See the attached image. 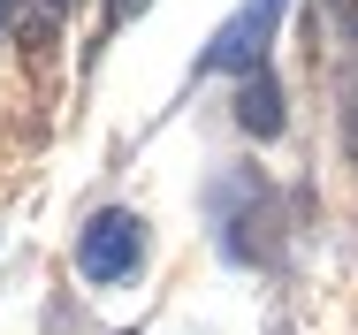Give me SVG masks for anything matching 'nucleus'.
<instances>
[{"label":"nucleus","mask_w":358,"mask_h":335,"mask_svg":"<svg viewBox=\"0 0 358 335\" xmlns=\"http://www.w3.org/2000/svg\"><path fill=\"white\" fill-rule=\"evenodd\" d=\"M282 8H289V0H244V8L214 31V46L199 54V69H206V76H236V69L252 76V69L267 62V38H275Z\"/></svg>","instance_id":"1"},{"label":"nucleus","mask_w":358,"mask_h":335,"mask_svg":"<svg viewBox=\"0 0 358 335\" xmlns=\"http://www.w3.org/2000/svg\"><path fill=\"white\" fill-rule=\"evenodd\" d=\"M138 259H145L138 213H92V221H84V236H76V267H84V282H122Z\"/></svg>","instance_id":"2"},{"label":"nucleus","mask_w":358,"mask_h":335,"mask_svg":"<svg viewBox=\"0 0 358 335\" xmlns=\"http://www.w3.org/2000/svg\"><path fill=\"white\" fill-rule=\"evenodd\" d=\"M236 122H244L252 137H275V130H282V84H275V69H252V76H244Z\"/></svg>","instance_id":"3"},{"label":"nucleus","mask_w":358,"mask_h":335,"mask_svg":"<svg viewBox=\"0 0 358 335\" xmlns=\"http://www.w3.org/2000/svg\"><path fill=\"white\" fill-rule=\"evenodd\" d=\"M138 8H145V0H107V23H130Z\"/></svg>","instance_id":"4"},{"label":"nucleus","mask_w":358,"mask_h":335,"mask_svg":"<svg viewBox=\"0 0 358 335\" xmlns=\"http://www.w3.org/2000/svg\"><path fill=\"white\" fill-rule=\"evenodd\" d=\"M0 23H8V0H0Z\"/></svg>","instance_id":"5"},{"label":"nucleus","mask_w":358,"mask_h":335,"mask_svg":"<svg viewBox=\"0 0 358 335\" xmlns=\"http://www.w3.org/2000/svg\"><path fill=\"white\" fill-rule=\"evenodd\" d=\"M122 335H138V328H122Z\"/></svg>","instance_id":"6"}]
</instances>
